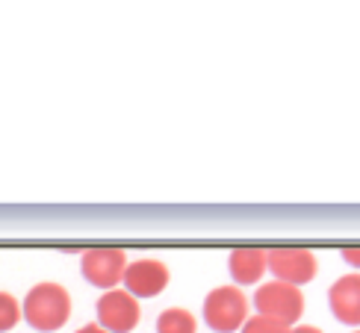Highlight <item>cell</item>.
Listing matches in <instances>:
<instances>
[{
  "instance_id": "cell-5",
  "label": "cell",
  "mask_w": 360,
  "mask_h": 333,
  "mask_svg": "<svg viewBox=\"0 0 360 333\" xmlns=\"http://www.w3.org/2000/svg\"><path fill=\"white\" fill-rule=\"evenodd\" d=\"M83 278L98 289H112L124 280L127 256L122 248H89L80 260Z\"/></svg>"
},
{
  "instance_id": "cell-10",
  "label": "cell",
  "mask_w": 360,
  "mask_h": 333,
  "mask_svg": "<svg viewBox=\"0 0 360 333\" xmlns=\"http://www.w3.org/2000/svg\"><path fill=\"white\" fill-rule=\"evenodd\" d=\"M195 330H198V322L184 307H172L166 313H160L157 319V333H195Z\"/></svg>"
},
{
  "instance_id": "cell-8",
  "label": "cell",
  "mask_w": 360,
  "mask_h": 333,
  "mask_svg": "<svg viewBox=\"0 0 360 333\" xmlns=\"http://www.w3.org/2000/svg\"><path fill=\"white\" fill-rule=\"evenodd\" d=\"M328 304H331L337 322L357 327L360 325V275L340 278L331 286V292H328Z\"/></svg>"
},
{
  "instance_id": "cell-16",
  "label": "cell",
  "mask_w": 360,
  "mask_h": 333,
  "mask_svg": "<svg viewBox=\"0 0 360 333\" xmlns=\"http://www.w3.org/2000/svg\"><path fill=\"white\" fill-rule=\"evenodd\" d=\"M354 333H360V330H354Z\"/></svg>"
},
{
  "instance_id": "cell-6",
  "label": "cell",
  "mask_w": 360,
  "mask_h": 333,
  "mask_svg": "<svg viewBox=\"0 0 360 333\" xmlns=\"http://www.w3.org/2000/svg\"><path fill=\"white\" fill-rule=\"evenodd\" d=\"M269 271L275 275V280L302 286L316 278V256L307 248H272L266 251Z\"/></svg>"
},
{
  "instance_id": "cell-14",
  "label": "cell",
  "mask_w": 360,
  "mask_h": 333,
  "mask_svg": "<svg viewBox=\"0 0 360 333\" xmlns=\"http://www.w3.org/2000/svg\"><path fill=\"white\" fill-rule=\"evenodd\" d=\"M290 333H322L319 327H313V325H292Z\"/></svg>"
},
{
  "instance_id": "cell-13",
  "label": "cell",
  "mask_w": 360,
  "mask_h": 333,
  "mask_svg": "<svg viewBox=\"0 0 360 333\" xmlns=\"http://www.w3.org/2000/svg\"><path fill=\"white\" fill-rule=\"evenodd\" d=\"M342 260H346L349 266H357V268H360V245H354V248H346V251H342Z\"/></svg>"
},
{
  "instance_id": "cell-2",
  "label": "cell",
  "mask_w": 360,
  "mask_h": 333,
  "mask_svg": "<svg viewBox=\"0 0 360 333\" xmlns=\"http://www.w3.org/2000/svg\"><path fill=\"white\" fill-rule=\"evenodd\" d=\"M248 319V301L233 286H219L204 298V322L216 333H233Z\"/></svg>"
},
{
  "instance_id": "cell-3",
  "label": "cell",
  "mask_w": 360,
  "mask_h": 333,
  "mask_svg": "<svg viewBox=\"0 0 360 333\" xmlns=\"http://www.w3.org/2000/svg\"><path fill=\"white\" fill-rule=\"evenodd\" d=\"M254 304H257L260 315H269V319H278V322L292 327L304 313V295L292 283L272 280V283H263L257 289Z\"/></svg>"
},
{
  "instance_id": "cell-15",
  "label": "cell",
  "mask_w": 360,
  "mask_h": 333,
  "mask_svg": "<svg viewBox=\"0 0 360 333\" xmlns=\"http://www.w3.org/2000/svg\"><path fill=\"white\" fill-rule=\"evenodd\" d=\"M77 333H110V330H103L101 325H83Z\"/></svg>"
},
{
  "instance_id": "cell-9",
  "label": "cell",
  "mask_w": 360,
  "mask_h": 333,
  "mask_svg": "<svg viewBox=\"0 0 360 333\" xmlns=\"http://www.w3.org/2000/svg\"><path fill=\"white\" fill-rule=\"evenodd\" d=\"M231 275L236 283H243V286H251V283H257L266 271H269V263H266V251L263 248H236L231 251Z\"/></svg>"
},
{
  "instance_id": "cell-4",
  "label": "cell",
  "mask_w": 360,
  "mask_h": 333,
  "mask_svg": "<svg viewBox=\"0 0 360 333\" xmlns=\"http://www.w3.org/2000/svg\"><path fill=\"white\" fill-rule=\"evenodd\" d=\"M98 325L110 333H130L139 325L142 310L139 301L133 298L127 289H110L98 298Z\"/></svg>"
},
{
  "instance_id": "cell-11",
  "label": "cell",
  "mask_w": 360,
  "mask_h": 333,
  "mask_svg": "<svg viewBox=\"0 0 360 333\" xmlns=\"http://www.w3.org/2000/svg\"><path fill=\"white\" fill-rule=\"evenodd\" d=\"M243 333H290V325H283L278 319H269V315H251V319H245V325L239 327Z\"/></svg>"
},
{
  "instance_id": "cell-7",
  "label": "cell",
  "mask_w": 360,
  "mask_h": 333,
  "mask_svg": "<svg viewBox=\"0 0 360 333\" xmlns=\"http://www.w3.org/2000/svg\"><path fill=\"white\" fill-rule=\"evenodd\" d=\"M127 292L133 298H154L169 286V268L160 260H136L127 263L124 268V280Z\"/></svg>"
},
{
  "instance_id": "cell-12",
  "label": "cell",
  "mask_w": 360,
  "mask_h": 333,
  "mask_svg": "<svg viewBox=\"0 0 360 333\" xmlns=\"http://www.w3.org/2000/svg\"><path fill=\"white\" fill-rule=\"evenodd\" d=\"M21 319V304L9 292H0V333L12 330Z\"/></svg>"
},
{
  "instance_id": "cell-1",
  "label": "cell",
  "mask_w": 360,
  "mask_h": 333,
  "mask_svg": "<svg viewBox=\"0 0 360 333\" xmlns=\"http://www.w3.org/2000/svg\"><path fill=\"white\" fill-rule=\"evenodd\" d=\"M21 315L27 319L30 327H36L41 333H53L68 322L71 295L65 286H59V283H36L24 298Z\"/></svg>"
}]
</instances>
